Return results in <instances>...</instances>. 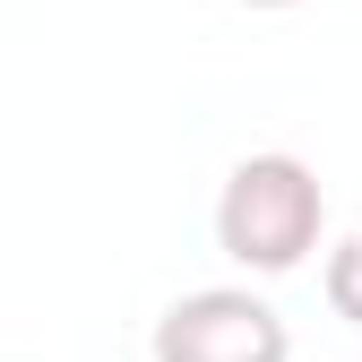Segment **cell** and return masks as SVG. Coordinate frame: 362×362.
Masks as SVG:
<instances>
[{
	"label": "cell",
	"instance_id": "obj_4",
	"mask_svg": "<svg viewBox=\"0 0 362 362\" xmlns=\"http://www.w3.org/2000/svg\"><path fill=\"white\" fill-rule=\"evenodd\" d=\"M250 9H293V0H250Z\"/></svg>",
	"mask_w": 362,
	"mask_h": 362
},
{
	"label": "cell",
	"instance_id": "obj_1",
	"mask_svg": "<svg viewBox=\"0 0 362 362\" xmlns=\"http://www.w3.org/2000/svg\"><path fill=\"white\" fill-rule=\"evenodd\" d=\"M320 181H310V164L293 156H250L233 164V181H224V199H216V242L224 259H242L259 267V276H285V267H302V250L320 242Z\"/></svg>",
	"mask_w": 362,
	"mask_h": 362
},
{
	"label": "cell",
	"instance_id": "obj_2",
	"mask_svg": "<svg viewBox=\"0 0 362 362\" xmlns=\"http://www.w3.org/2000/svg\"><path fill=\"white\" fill-rule=\"evenodd\" d=\"M156 362H285V320L259 293H190L156 320Z\"/></svg>",
	"mask_w": 362,
	"mask_h": 362
},
{
	"label": "cell",
	"instance_id": "obj_3",
	"mask_svg": "<svg viewBox=\"0 0 362 362\" xmlns=\"http://www.w3.org/2000/svg\"><path fill=\"white\" fill-rule=\"evenodd\" d=\"M328 302H337V320L362 328V242H345V250L328 259Z\"/></svg>",
	"mask_w": 362,
	"mask_h": 362
}]
</instances>
